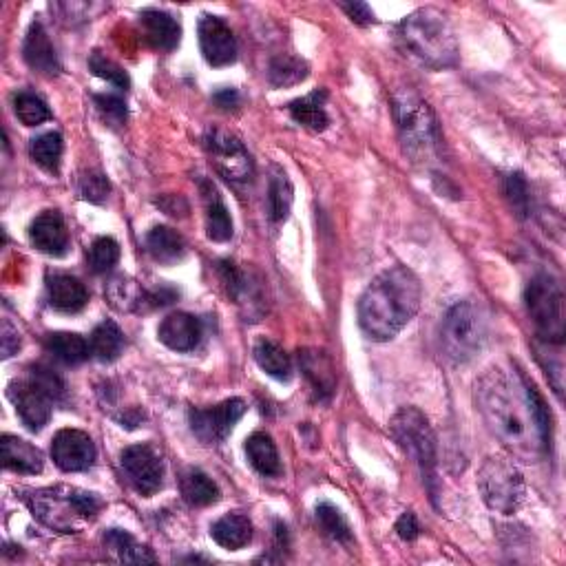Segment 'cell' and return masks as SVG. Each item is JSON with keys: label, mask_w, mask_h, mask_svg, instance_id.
Here are the masks:
<instances>
[{"label": "cell", "mask_w": 566, "mask_h": 566, "mask_svg": "<svg viewBox=\"0 0 566 566\" xmlns=\"http://www.w3.org/2000/svg\"><path fill=\"white\" fill-rule=\"evenodd\" d=\"M480 416L513 456L531 460L551 449V412L524 374L491 368L476 381Z\"/></svg>", "instance_id": "cell-1"}, {"label": "cell", "mask_w": 566, "mask_h": 566, "mask_svg": "<svg viewBox=\"0 0 566 566\" xmlns=\"http://www.w3.org/2000/svg\"><path fill=\"white\" fill-rule=\"evenodd\" d=\"M421 281L410 268L383 270L359 299V326L372 341H390L421 308Z\"/></svg>", "instance_id": "cell-2"}, {"label": "cell", "mask_w": 566, "mask_h": 566, "mask_svg": "<svg viewBox=\"0 0 566 566\" xmlns=\"http://www.w3.org/2000/svg\"><path fill=\"white\" fill-rule=\"evenodd\" d=\"M396 43L407 56L429 69H449L458 62L454 29L443 12L434 7L416 9L396 27Z\"/></svg>", "instance_id": "cell-3"}, {"label": "cell", "mask_w": 566, "mask_h": 566, "mask_svg": "<svg viewBox=\"0 0 566 566\" xmlns=\"http://www.w3.org/2000/svg\"><path fill=\"white\" fill-rule=\"evenodd\" d=\"M392 109L405 155L414 164H432L440 149V131L427 102L410 89H398L392 96Z\"/></svg>", "instance_id": "cell-4"}, {"label": "cell", "mask_w": 566, "mask_h": 566, "mask_svg": "<svg viewBox=\"0 0 566 566\" xmlns=\"http://www.w3.org/2000/svg\"><path fill=\"white\" fill-rule=\"evenodd\" d=\"M27 507L49 529L62 533H76L82 522L93 520L104 507L98 494L76 487H49L31 491L25 498Z\"/></svg>", "instance_id": "cell-5"}, {"label": "cell", "mask_w": 566, "mask_h": 566, "mask_svg": "<svg viewBox=\"0 0 566 566\" xmlns=\"http://www.w3.org/2000/svg\"><path fill=\"white\" fill-rule=\"evenodd\" d=\"M390 434L396 440V445L403 449L407 458H412L418 471L425 480V485L436 502V436L427 418L416 407H403L394 414L390 421Z\"/></svg>", "instance_id": "cell-6"}, {"label": "cell", "mask_w": 566, "mask_h": 566, "mask_svg": "<svg viewBox=\"0 0 566 566\" xmlns=\"http://www.w3.org/2000/svg\"><path fill=\"white\" fill-rule=\"evenodd\" d=\"M65 396V383L47 368L29 370L27 379L14 381L9 385V398L31 432H40L51 418L54 403Z\"/></svg>", "instance_id": "cell-7"}, {"label": "cell", "mask_w": 566, "mask_h": 566, "mask_svg": "<svg viewBox=\"0 0 566 566\" xmlns=\"http://www.w3.org/2000/svg\"><path fill=\"white\" fill-rule=\"evenodd\" d=\"M445 356L456 365L469 363L487 341V319L474 301H458L447 310L440 330Z\"/></svg>", "instance_id": "cell-8"}, {"label": "cell", "mask_w": 566, "mask_h": 566, "mask_svg": "<svg viewBox=\"0 0 566 566\" xmlns=\"http://www.w3.org/2000/svg\"><path fill=\"white\" fill-rule=\"evenodd\" d=\"M524 303L533 321L538 337L544 343L562 345L564 341V295L558 279L547 272L536 275L527 290H524Z\"/></svg>", "instance_id": "cell-9"}, {"label": "cell", "mask_w": 566, "mask_h": 566, "mask_svg": "<svg viewBox=\"0 0 566 566\" xmlns=\"http://www.w3.org/2000/svg\"><path fill=\"white\" fill-rule=\"evenodd\" d=\"M478 489L491 511L511 516L524 502V478L507 456H489L480 467Z\"/></svg>", "instance_id": "cell-10"}, {"label": "cell", "mask_w": 566, "mask_h": 566, "mask_svg": "<svg viewBox=\"0 0 566 566\" xmlns=\"http://www.w3.org/2000/svg\"><path fill=\"white\" fill-rule=\"evenodd\" d=\"M204 149L215 164L219 175H224L228 182H246L253 173V160L250 153L235 133L226 129L211 127L204 133Z\"/></svg>", "instance_id": "cell-11"}, {"label": "cell", "mask_w": 566, "mask_h": 566, "mask_svg": "<svg viewBox=\"0 0 566 566\" xmlns=\"http://www.w3.org/2000/svg\"><path fill=\"white\" fill-rule=\"evenodd\" d=\"M120 467L129 485L140 496L151 498L157 494L164 480V465L160 454L151 445H131L120 454Z\"/></svg>", "instance_id": "cell-12"}, {"label": "cell", "mask_w": 566, "mask_h": 566, "mask_svg": "<svg viewBox=\"0 0 566 566\" xmlns=\"http://www.w3.org/2000/svg\"><path fill=\"white\" fill-rule=\"evenodd\" d=\"M244 412L246 403L241 398H228V401L208 407V410H193L188 414V423H191L193 434L204 445H219L233 432V427L244 416Z\"/></svg>", "instance_id": "cell-13"}, {"label": "cell", "mask_w": 566, "mask_h": 566, "mask_svg": "<svg viewBox=\"0 0 566 566\" xmlns=\"http://www.w3.org/2000/svg\"><path fill=\"white\" fill-rule=\"evenodd\" d=\"M197 34L204 60L211 67H228L237 60V43L233 31L219 16H202Z\"/></svg>", "instance_id": "cell-14"}, {"label": "cell", "mask_w": 566, "mask_h": 566, "mask_svg": "<svg viewBox=\"0 0 566 566\" xmlns=\"http://www.w3.org/2000/svg\"><path fill=\"white\" fill-rule=\"evenodd\" d=\"M51 458L62 471H87L96 463V445L80 429H62L51 443Z\"/></svg>", "instance_id": "cell-15"}, {"label": "cell", "mask_w": 566, "mask_h": 566, "mask_svg": "<svg viewBox=\"0 0 566 566\" xmlns=\"http://www.w3.org/2000/svg\"><path fill=\"white\" fill-rule=\"evenodd\" d=\"M29 239L40 253L51 257H62L69 248V230L65 219H62L60 213L56 211L40 213L29 228Z\"/></svg>", "instance_id": "cell-16"}, {"label": "cell", "mask_w": 566, "mask_h": 566, "mask_svg": "<svg viewBox=\"0 0 566 566\" xmlns=\"http://www.w3.org/2000/svg\"><path fill=\"white\" fill-rule=\"evenodd\" d=\"M157 337H160L166 348L175 352H191L197 348L199 339H202V323L193 314L175 312L160 323Z\"/></svg>", "instance_id": "cell-17"}, {"label": "cell", "mask_w": 566, "mask_h": 566, "mask_svg": "<svg viewBox=\"0 0 566 566\" xmlns=\"http://www.w3.org/2000/svg\"><path fill=\"white\" fill-rule=\"evenodd\" d=\"M140 27L146 43L157 51H173L180 45V23L171 14L160 12V9H144L140 14Z\"/></svg>", "instance_id": "cell-18"}, {"label": "cell", "mask_w": 566, "mask_h": 566, "mask_svg": "<svg viewBox=\"0 0 566 566\" xmlns=\"http://www.w3.org/2000/svg\"><path fill=\"white\" fill-rule=\"evenodd\" d=\"M23 56L27 65L43 73V76L54 78L60 73V60L54 45H51V38L45 31V27L40 23H34L27 31L25 45H23Z\"/></svg>", "instance_id": "cell-19"}, {"label": "cell", "mask_w": 566, "mask_h": 566, "mask_svg": "<svg viewBox=\"0 0 566 566\" xmlns=\"http://www.w3.org/2000/svg\"><path fill=\"white\" fill-rule=\"evenodd\" d=\"M47 295H49L51 308H56L58 312H65V314L80 312L89 301V292L85 288V283L76 277L65 275V272L49 275Z\"/></svg>", "instance_id": "cell-20"}, {"label": "cell", "mask_w": 566, "mask_h": 566, "mask_svg": "<svg viewBox=\"0 0 566 566\" xmlns=\"http://www.w3.org/2000/svg\"><path fill=\"white\" fill-rule=\"evenodd\" d=\"M299 365L310 381L312 390L317 392L321 401H328L334 390H337V372H334L330 356L321 350H301Z\"/></svg>", "instance_id": "cell-21"}, {"label": "cell", "mask_w": 566, "mask_h": 566, "mask_svg": "<svg viewBox=\"0 0 566 566\" xmlns=\"http://www.w3.org/2000/svg\"><path fill=\"white\" fill-rule=\"evenodd\" d=\"M0 449H3L5 467L16 471V474L36 476L45 467L43 452H40L38 447L31 445L29 440L5 434L3 443H0Z\"/></svg>", "instance_id": "cell-22"}, {"label": "cell", "mask_w": 566, "mask_h": 566, "mask_svg": "<svg viewBox=\"0 0 566 566\" xmlns=\"http://www.w3.org/2000/svg\"><path fill=\"white\" fill-rule=\"evenodd\" d=\"M104 297L118 312H142L149 308V290H144L138 281L127 275L113 277L104 288Z\"/></svg>", "instance_id": "cell-23"}, {"label": "cell", "mask_w": 566, "mask_h": 566, "mask_svg": "<svg viewBox=\"0 0 566 566\" xmlns=\"http://www.w3.org/2000/svg\"><path fill=\"white\" fill-rule=\"evenodd\" d=\"M202 195L206 202V235L217 244L233 239V219L228 215V208L224 206L219 191L211 182H202Z\"/></svg>", "instance_id": "cell-24"}, {"label": "cell", "mask_w": 566, "mask_h": 566, "mask_svg": "<svg viewBox=\"0 0 566 566\" xmlns=\"http://www.w3.org/2000/svg\"><path fill=\"white\" fill-rule=\"evenodd\" d=\"M211 538L228 551L244 549L253 538V522L244 513H228L213 524Z\"/></svg>", "instance_id": "cell-25"}, {"label": "cell", "mask_w": 566, "mask_h": 566, "mask_svg": "<svg viewBox=\"0 0 566 566\" xmlns=\"http://www.w3.org/2000/svg\"><path fill=\"white\" fill-rule=\"evenodd\" d=\"M326 100H328V91L326 89H317L308 93L306 98H299L295 102H290V115L292 120L301 127H306L310 131H323L328 129L330 118L326 113Z\"/></svg>", "instance_id": "cell-26"}, {"label": "cell", "mask_w": 566, "mask_h": 566, "mask_svg": "<svg viewBox=\"0 0 566 566\" xmlns=\"http://www.w3.org/2000/svg\"><path fill=\"white\" fill-rule=\"evenodd\" d=\"M146 250L151 257L160 264H177L186 255V244L182 235L169 226H155L149 235H146Z\"/></svg>", "instance_id": "cell-27"}, {"label": "cell", "mask_w": 566, "mask_h": 566, "mask_svg": "<svg viewBox=\"0 0 566 566\" xmlns=\"http://www.w3.org/2000/svg\"><path fill=\"white\" fill-rule=\"evenodd\" d=\"M104 549L113 553V558L124 564H153L155 555L149 547L135 542L129 531L124 529H109L104 533Z\"/></svg>", "instance_id": "cell-28"}, {"label": "cell", "mask_w": 566, "mask_h": 566, "mask_svg": "<svg viewBox=\"0 0 566 566\" xmlns=\"http://www.w3.org/2000/svg\"><path fill=\"white\" fill-rule=\"evenodd\" d=\"M246 456L250 460V465L261 476L275 478L281 476V460L277 445L272 443V438L264 432H257L246 440Z\"/></svg>", "instance_id": "cell-29"}, {"label": "cell", "mask_w": 566, "mask_h": 566, "mask_svg": "<svg viewBox=\"0 0 566 566\" xmlns=\"http://www.w3.org/2000/svg\"><path fill=\"white\" fill-rule=\"evenodd\" d=\"M255 361L261 370L277 381H290L292 379V361L286 350L279 348L277 343L268 339H259L253 348Z\"/></svg>", "instance_id": "cell-30"}, {"label": "cell", "mask_w": 566, "mask_h": 566, "mask_svg": "<svg viewBox=\"0 0 566 566\" xmlns=\"http://www.w3.org/2000/svg\"><path fill=\"white\" fill-rule=\"evenodd\" d=\"M89 348H91V354L102 363H111L118 359L124 350V334L118 328V323L102 321L91 334Z\"/></svg>", "instance_id": "cell-31"}, {"label": "cell", "mask_w": 566, "mask_h": 566, "mask_svg": "<svg viewBox=\"0 0 566 566\" xmlns=\"http://www.w3.org/2000/svg\"><path fill=\"white\" fill-rule=\"evenodd\" d=\"M47 350L65 365H80L89 359V343L73 332H54L47 337Z\"/></svg>", "instance_id": "cell-32"}, {"label": "cell", "mask_w": 566, "mask_h": 566, "mask_svg": "<svg viewBox=\"0 0 566 566\" xmlns=\"http://www.w3.org/2000/svg\"><path fill=\"white\" fill-rule=\"evenodd\" d=\"M292 199H295V188H292L290 177L286 171L275 169L268 184V217L270 222H283L290 215Z\"/></svg>", "instance_id": "cell-33"}, {"label": "cell", "mask_w": 566, "mask_h": 566, "mask_svg": "<svg viewBox=\"0 0 566 566\" xmlns=\"http://www.w3.org/2000/svg\"><path fill=\"white\" fill-rule=\"evenodd\" d=\"M180 487L184 500L193 507H208L219 500L217 485L199 469H188L180 480Z\"/></svg>", "instance_id": "cell-34"}, {"label": "cell", "mask_w": 566, "mask_h": 566, "mask_svg": "<svg viewBox=\"0 0 566 566\" xmlns=\"http://www.w3.org/2000/svg\"><path fill=\"white\" fill-rule=\"evenodd\" d=\"M308 73H310V69L301 58L277 56V58H272V62H270L268 80L275 89H283V87L299 85V82L308 78Z\"/></svg>", "instance_id": "cell-35"}, {"label": "cell", "mask_w": 566, "mask_h": 566, "mask_svg": "<svg viewBox=\"0 0 566 566\" xmlns=\"http://www.w3.org/2000/svg\"><path fill=\"white\" fill-rule=\"evenodd\" d=\"M62 135L60 133H43L38 135L36 140H31V157L38 166H43L45 171L49 173H58L60 171V160H62Z\"/></svg>", "instance_id": "cell-36"}, {"label": "cell", "mask_w": 566, "mask_h": 566, "mask_svg": "<svg viewBox=\"0 0 566 566\" xmlns=\"http://www.w3.org/2000/svg\"><path fill=\"white\" fill-rule=\"evenodd\" d=\"M317 522L323 533L330 536L334 542L341 544L352 542V529L348 520H345L343 513L334 505H330V502H319L317 505Z\"/></svg>", "instance_id": "cell-37"}, {"label": "cell", "mask_w": 566, "mask_h": 566, "mask_svg": "<svg viewBox=\"0 0 566 566\" xmlns=\"http://www.w3.org/2000/svg\"><path fill=\"white\" fill-rule=\"evenodd\" d=\"M14 109L18 120L25 124V127H40V124L51 120V111L47 104L40 100L34 93H18L14 98Z\"/></svg>", "instance_id": "cell-38"}, {"label": "cell", "mask_w": 566, "mask_h": 566, "mask_svg": "<svg viewBox=\"0 0 566 566\" xmlns=\"http://www.w3.org/2000/svg\"><path fill=\"white\" fill-rule=\"evenodd\" d=\"M118 261H120L118 241L111 237H98L96 241H93L91 250H89V264L93 272H98V275H102V272H109L115 264H118Z\"/></svg>", "instance_id": "cell-39"}, {"label": "cell", "mask_w": 566, "mask_h": 566, "mask_svg": "<svg viewBox=\"0 0 566 566\" xmlns=\"http://www.w3.org/2000/svg\"><path fill=\"white\" fill-rule=\"evenodd\" d=\"M89 69L96 73L98 78L111 82L115 89H122L127 91L129 89V76L127 71H124L120 65H115L113 60H109L107 56H102L100 51H93L91 58H89Z\"/></svg>", "instance_id": "cell-40"}, {"label": "cell", "mask_w": 566, "mask_h": 566, "mask_svg": "<svg viewBox=\"0 0 566 566\" xmlns=\"http://www.w3.org/2000/svg\"><path fill=\"white\" fill-rule=\"evenodd\" d=\"M109 180L98 171H87L80 175L78 180V193L82 199H87L91 204H102L109 195Z\"/></svg>", "instance_id": "cell-41"}, {"label": "cell", "mask_w": 566, "mask_h": 566, "mask_svg": "<svg viewBox=\"0 0 566 566\" xmlns=\"http://www.w3.org/2000/svg\"><path fill=\"white\" fill-rule=\"evenodd\" d=\"M505 193H507V199L511 202V208L516 211V215L527 217L529 215V186H527V180H524L522 173H511L507 177Z\"/></svg>", "instance_id": "cell-42"}, {"label": "cell", "mask_w": 566, "mask_h": 566, "mask_svg": "<svg viewBox=\"0 0 566 566\" xmlns=\"http://www.w3.org/2000/svg\"><path fill=\"white\" fill-rule=\"evenodd\" d=\"M96 104L104 120L111 122L113 127H122L127 122V102L115 96V93H100V96H96Z\"/></svg>", "instance_id": "cell-43"}, {"label": "cell", "mask_w": 566, "mask_h": 566, "mask_svg": "<svg viewBox=\"0 0 566 566\" xmlns=\"http://www.w3.org/2000/svg\"><path fill=\"white\" fill-rule=\"evenodd\" d=\"M341 9L348 14L356 25H372L376 23V16L370 9V5L365 3H341Z\"/></svg>", "instance_id": "cell-44"}, {"label": "cell", "mask_w": 566, "mask_h": 566, "mask_svg": "<svg viewBox=\"0 0 566 566\" xmlns=\"http://www.w3.org/2000/svg\"><path fill=\"white\" fill-rule=\"evenodd\" d=\"M396 533L401 536L405 542H412L418 538V533H421V527H418V520L412 511H405L401 518L396 522Z\"/></svg>", "instance_id": "cell-45"}, {"label": "cell", "mask_w": 566, "mask_h": 566, "mask_svg": "<svg viewBox=\"0 0 566 566\" xmlns=\"http://www.w3.org/2000/svg\"><path fill=\"white\" fill-rule=\"evenodd\" d=\"M20 348V334L9 321H3V356L9 359Z\"/></svg>", "instance_id": "cell-46"}, {"label": "cell", "mask_w": 566, "mask_h": 566, "mask_svg": "<svg viewBox=\"0 0 566 566\" xmlns=\"http://www.w3.org/2000/svg\"><path fill=\"white\" fill-rule=\"evenodd\" d=\"M215 102L222 109H233V107H237V104H239V96H237L235 89H224V91L215 93Z\"/></svg>", "instance_id": "cell-47"}]
</instances>
